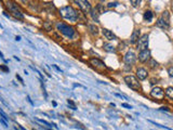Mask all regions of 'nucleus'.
<instances>
[{
	"mask_svg": "<svg viewBox=\"0 0 173 130\" xmlns=\"http://www.w3.org/2000/svg\"><path fill=\"white\" fill-rule=\"evenodd\" d=\"M124 81H126L127 86L130 89H132V90H140L141 89V84L138 83V79L132 75L124 77Z\"/></svg>",
	"mask_w": 173,
	"mask_h": 130,
	"instance_id": "nucleus-5",
	"label": "nucleus"
},
{
	"mask_svg": "<svg viewBox=\"0 0 173 130\" xmlns=\"http://www.w3.org/2000/svg\"><path fill=\"white\" fill-rule=\"evenodd\" d=\"M141 1H142V0H130V2H131V4H132V6H133L134 8L137 7L138 4L141 3Z\"/></svg>",
	"mask_w": 173,
	"mask_h": 130,
	"instance_id": "nucleus-23",
	"label": "nucleus"
},
{
	"mask_svg": "<svg viewBox=\"0 0 173 130\" xmlns=\"http://www.w3.org/2000/svg\"><path fill=\"white\" fill-rule=\"evenodd\" d=\"M0 57H1L2 60H4V56H3V54H2V52H1V51H0ZM4 61H6V60H4Z\"/></svg>",
	"mask_w": 173,
	"mask_h": 130,
	"instance_id": "nucleus-37",
	"label": "nucleus"
},
{
	"mask_svg": "<svg viewBox=\"0 0 173 130\" xmlns=\"http://www.w3.org/2000/svg\"><path fill=\"white\" fill-rule=\"evenodd\" d=\"M157 26L163 28V29H168L170 26V13L169 11H163L161 16L157 20Z\"/></svg>",
	"mask_w": 173,
	"mask_h": 130,
	"instance_id": "nucleus-4",
	"label": "nucleus"
},
{
	"mask_svg": "<svg viewBox=\"0 0 173 130\" xmlns=\"http://www.w3.org/2000/svg\"><path fill=\"white\" fill-rule=\"evenodd\" d=\"M59 12H60V15L63 18H65V20L76 22L77 18H78V13H77V11L71 6H66V7L61 8Z\"/></svg>",
	"mask_w": 173,
	"mask_h": 130,
	"instance_id": "nucleus-1",
	"label": "nucleus"
},
{
	"mask_svg": "<svg viewBox=\"0 0 173 130\" xmlns=\"http://www.w3.org/2000/svg\"><path fill=\"white\" fill-rule=\"evenodd\" d=\"M90 12H91V16H92L93 21H95V23H99V22H100V18H99V16H100V12L96 10V8L92 9V10H91Z\"/></svg>",
	"mask_w": 173,
	"mask_h": 130,
	"instance_id": "nucleus-16",
	"label": "nucleus"
},
{
	"mask_svg": "<svg viewBox=\"0 0 173 130\" xmlns=\"http://www.w3.org/2000/svg\"><path fill=\"white\" fill-rule=\"evenodd\" d=\"M118 6V2H110L107 4V7L108 8H115V7H117Z\"/></svg>",
	"mask_w": 173,
	"mask_h": 130,
	"instance_id": "nucleus-29",
	"label": "nucleus"
},
{
	"mask_svg": "<svg viewBox=\"0 0 173 130\" xmlns=\"http://www.w3.org/2000/svg\"><path fill=\"white\" fill-rule=\"evenodd\" d=\"M88 27H89V31H90V33L92 34V35L96 36L98 34H99V27L95 26V24H90Z\"/></svg>",
	"mask_w": 173,
	"mask_h": 130,
	"instance_id": "nucleus-18",
	"label": "nucleus"
},
{
	"mask_svg": "<svg viewBox=\"0 0 173 130\" xmlns=\"http://www.w3.org/2000/svg\"><path fill=\"white\" fill-rule=\"evenodd\" d=\"M75 3L78 4V7L81 9V11H82L84 14L89 13L91 10H92V8H91V4L88 0H73Z\"/></svg>",
	"mask_w": 173,
	"mask_h": 130,
	"instance_id": "nucleus-7",
	"label": "nucleus"
},
{
	"mask_svg": "<svg viewBox=\"0 0 173 130\" xmlns=\"http://www.w3.org/2000/svg\"><path fill=\"white\" fill-rule=\"evenodd\" d=\"M165 94L167 95L169 99L173 100V87H168L165 91Z\"/></svg>",
	"mask_w": 173,
	"mask_h": 130,
	"instance_id": "nucleus-19",
	"label": "nucleus"
},
{
	"mask_svg": "<svg viewBox=\"0 0 173 130\" xmlns=\"http://www.w3.org/2000/svg\"><path fill=\"white\" fill-rule=\"evenodd\" d=\"M168 74H169V76L171 77V78H173V66L169 67V69H168Z\"/></svg>",
	"mask_w": 173,
	"mask_h": 130,
	"instance_id": "nucleus-28",
	"label": "nucleus"
},
{
	"mask_svg": "<svg viewBox=\"0 0 173 130\" xmlns=\"http://www.w3.org/2000/svg\"><path fill=\"white\" fill-rule=\"evenodd\" d=\"M148 34H144L143 36L140 37V39L137 41V45H136V50L137 51H142V50H145L147 49L148 47Z\"/></svg>",
	"mask_w": 173,
	"mask_h": 130,
	"instance_id": "nucleus-6",
	"label": "nucleus"
},
{
	"mask_svg": "<svg viewBox=\"0 0 173 130\" xmlns=\"http://www.w3.org/2000/svg\"><path fill=\"white\" fill-rule=\"evenodd\" d=\"M52 104H53V106H56V105H57L56 102H52Z\"/></svg>",
	"mask_w": 173,
	"mask_h": 130,
	"instance_id": "nucleus-41",
	"label": "nucleus"
},
{
	"mask_svg": "<svg viewBox=\"0 0 173 130\" xmlns=\"http://www.w3.org/2000/svg\"><path fill=\"white\" fill-rule=\"evenodd\" d=\"M149 59H150V51L148 50V49L140 51V53H138V61H140V62H142V63H145V62H147Z\"/></svg>",
	"mask_w": 173,
	"mask_h": 130,
	"instance_id": "nucleus-11",
	"label": "nucleus"
},
{
	"mask_svg": "<svg viewBox=\"0 0 173 130\" xmlns=\"http://www.w3.org/2000/svg\"><path fill=\"white\" fill-rule=\"evenodd\" d=\"M7 7L9 9V11L12 13V15L15 18H17V20H23L24 18V14L22 13V11L20 10V9H18L17 4L14 1H12V0H8L7 1Z\"/></svg>",
	"mask_w": 173,
	"mask_h": 130,
	"instance_id": "nucleus-2",
	"label": "nucleus"
},
{
	"mask_svg": "<svg viewBox=\"0 0 173 130\" xmlns=\"http://www.w3.org/2000/svg\"><path fill=\"white\" fill-rule=\"evenodd\" d=\"M0 123H1V124H2V125H3V126H4V127H6V128L8 127V124H7L6 122H4V119H3V118H0Z\"/></svg>",
	"mask_w": 173,
	"mask_h": 130,
	"instance_id": "nucleus-30",
	"label": "nucleus"
},
{
	"mask_svg": "<svg viewBox=\"0 0 173 130\" xmlns=\"http://www.w3.org/2000/svg\"><path fill=\"white\" fill-rule=\"evenodd\" d=\"M27 100H28V102H29L31 105H34V104H33V102H31V100H30V98H29V95H27Z\"/></svg>",
	"mask_w": 173,
	"mask_h": 130,
	"instance_id": "nucleus-35",
	"label": "nucleus"
},
{
	"mask_svg": "<svg viewBox=\"0 0 173 130\" xmlns=\"http://www.w3.org/2000/svg\"><path fill=\"white\" fill-rule=\"evenodd\" d=\"M140 37H141V31H140V29L133 31L131 37H130V43H131V45L136 43V42L138 41V39H140Z\"/></svg>",
	"mask_w": 173,
	"mask_h": 130,
	"instance_id": "nucleus-12",
	"label": "nucleus"
},
{
	"mask_svg": "<svg viewBox=\"0 0 173 130\" xmlns=\"http://www.w3.org/2000/svg\"><path fill=\"white\" fill-rule=\"evenodd\" d=\"M15 40H16V41L21 40V37H20V36H16V37H15Z\"/></svg>",
	"mask_w": 173,
	"mask_h": 130,
	"instance_id": "nucleus-39",
	"label": "nucleus"
},
{
	"mask_svg": "<svg viewBox=\"0 0 173 130\" xmlns=\"http://www.w3.org/2000/svg\"><path fill=\"white\" fill-rule=\"evenodd\" d=\"M67 103H68V104L70 105V106H71V108H73L74 111H76V109H77V107H76V104H75V103H74L71 100H69V99H68V100H67Z\"/></svg>",
	"mask_w": 173,
	"mask_h": 130,
	"instance_id": "nucleus-26",
	"label": "nucleus"
},
{
	"mask_svg": "<svg viewBox=\"0 0 173 130\" xmlns=\"http://www.w3.org/2000/svg\"><path fill=\"white\" fill-rule=\"evenodd\" d=\"M149 65H150L152 68H155V67L158 66V62H156L155 60H150L149 61Z\"/></svg>",
	"mask_w": 173,
	"mask_h": 130,
	"instance_id": "nucleus-25",
	"label": "nucleus"
},
{
	"mask_svg": "<svg viewBox=\"0 0 173 130\" xmlns=\"http://www.w3.org/2000/svg\"><path fill=\"white\" fill-rule=\"evenodd\" d=\"M46 130H51V129H46Z\"/></svg>",
	"mask_w": 173,
	"mask_h": 130,
	"instance_id": "nucleus-43",
	"label": "nucleus"
},
{
	"mask_svg": "<svg viewBox=\"0 0 173 130\" xmlns=\"http://www.w3.org/2000/svg\"><path fill=\"white\" fill-rule=\"evenodd\" d=\"M147 75H148V73H147V71L145 69V68H137L136 69V76H137V78L140 79V80H144V79H146L147 78Z\"/></svg>",
	"mask_w": 173,
	"mask_h": 130,
	"instance_id": "nucleus-14",
	"label": "nucleus"
},
{
	"mask_svg": "<svg viewBox=\"0 0 173 130\" xmlns=\"http://www.w3.org/2000/svg\"><path fill=\"white\" fill-rule=\"evenodd\" d=\"M37 120H38L39 123H41V124H43V125H46V126H48V127H55V128L57 127L55 124H50L49 122H47V120H43V119H37Z\"/></svg>",
	"mask_w": 173,
	"mask_h": 130,
	"instance_id": "nucleus-20",
	"label": "nucleus"
},
{
	"mask_svg": "<svg viewBox=\"0 0 173 130\" xmlns=\"http://www.w3.org/2000/svg\"><path fill=\"white\" fill-rule=\"evenodd\" d=\"M17 126H18V128H20L21 130H27V129H25V128H24L23 126H21V125H17Z\"/></svg>",
	"mask_w": 173,
	"mask_h": 130,
	"instance_id": "nucleus-36",
	"label": "nucleus"
},
{
	"mask_svg": "<svg viewBox=\"0 0 173 130\" xmlns=\"http://www.w3.org/2000/svg\"><path fill=\"white\" fill-rule=\"evenodd\" d=\"M52 67H53V68H55L57 72H60V73H63V72H62V69H61V68H59V67H57L55 64H53V65H52Z\"/></svg>",
	"mask_w": 173,
	"mask_h": 130,
	"instance_id": "nucleus-32",
	"label": "nucleus"
},
{
	"mask_svg": "<svg viewBox=\"0 0 173 130\" xmlns=\"http://www.w3.org/2000/svg\"><path fill=\"white\" fill-rule=\"evenodd\" d=\"M43 28L46 29V32H50L52 29V23L51 22H45L43 23Z\"/></svg>",
	"mask_w": 173,
	"mask_h": 130,
	"instance_id": "nucleus-21",
	"label": "nucleus"
},
{
	"mask_svg": "<svg viewBox=\"0 0 173 130\" xmlns=\"http://www.w3.org/2000/svg\"><path fill=\"white\" fill-rule=\"evenodd\" d=\"M121 106H123V107H127V108H132V106H131V105H129V104H127V103H122V104H121Z\"/></svg>",
	"mask_w": 173,
	"mask_h": 130,
	"instance_id": "nucleus-31",
	"label": "nucleus"
},
{
	"mask_svg": "<svg viewBox=\"0 0 173 130\" xmlns=\"http://www.w3.org/2000/svg\"><path fill=\"white\" fill-rule=\"evenodd\" d=\"M123 61L126 64L132 65V64L135 63V61H136V54L134 53L133 51H128L123 56Z\"/></svg>",
	"mask_w": 173,
	"mask_h": 130,
	"instance_id": "nucleus-10",
	"label": "nucleus"
},
{
	"mask_svg": "<svg viewBox=\"0 0 173 130\" xmlns=\"http://www.w3.org/2000/svg\"><path fill=\"white\" fill-rule=\"evenodd\" d=\"M14 128H15V130H18V129H17V127H14Z\"/></svg>",
	"mask_w": 173,
	"mask_h": 130,
	"instance_id": "nucleus-42",
	"label": "nucleus"
},
{
	"mask_svg": "<svg viewBox=\"0 0 173 130\" xmlns=\"http://www.w3.org/2000/svg\"><path fill=\"white\" fill-rule=\"evenodd\" d=\"M56 27H57V29H59V32H61L66 37L73 38L74 35H75V28L73 26H69V25H67V24L59 22L56 24Z\"/></svg>",
	"mask_w": 173,
	"mask_h": 130,
	"instance_id": "nucleus-3",
	"label": "nucleus"
},
{
	"mask_svg": "<svg viewBox=\"0 0 173 130\" xmlns=\"http://www.w3.org/2000/svg\"><path fill=\"white\" fill-rule=\"evenodd\" d=\"M16 78H17L18 80H20V81H21V83H22V84H24V80H23V78H22V77H21L20 75H18V74H16Z\"/></svg>",
	"mask_w": 173,
	"mask_h": 130,
	"instance_id": "nucleus-33",
	"label": "nucleus"
},
{
	"mask_svg": "<svg viewBox=\"0 0 173 130\" xmlns=\"http://www.w3.org/2000/svg\"><path fill=\"white\" fill-rule=\"evenodd\" d=\"M102 33H103V35L105 36V38H106V39H108V40H117V36L115 35V34H114L112 31L104 28V29L102 31Z\"/></svg>",
	"mask_w": 173,
	"mask_h": 130,
	"instance_id": "nucleus-13",
	"label": "nucleus"
},
{
	"mask_svg": "<svg viewBox=\"0 0 173 130\" xmlns=\"http://www.w3.org/2000/svg\"><path fill=\"white\" fill-rule=\"evenodd\" d=\"M0 71H2V72H6V73H8L9 71V67L8 66H6V65H0Z\"/></svg>",
	"mask_w": 173,
	"mask_h": 130,
	"instance_id": "nucleus-27",
	"label": "nucleus"
},
{
	"mask_svg": "<svg viewBox=\"0 0 173 130\" xmlns=\"http://www.w3.org/2000/svg\"><path fill=\"white\" fill-rule=\"evenodd\" d=\"M90 64L92 65L95 69H98V71L107 69V66L105 65L100 59H96V57H92V59H90Z\"/></svg>",
	"mask_w": 173,
	"mask_h": 130,
	"instance_id": "nucleus-8",
	"label": "nucleus"
},
{
	"mask_svg": "<svg viewBox=\"0 0 173 130\" xmlns=\"http://www.w3.org/2000/svg\"><path fill=\"white\" fill-rule=\"evenodd\" d=\"M27 1H28V0H22V2H23V3H27Z\"/></svg>",
	"mask_w": 173,
	"mask_h": 130,
	"instance_id": "nucleus-40",
	"label": "nucleus"
},
{
	"mask_svg": "<svg viewBox=\"0 0 173 130\" xmlns=\"http://www.w3.org/2000/svg\"><path fill=\"white\" fill-rule=\"evenodd\" d=\"M153 18H154V13H153V11L146 10L145 13H144V20H145L146 22H148V23H150V22L153 21Z\"/></svg>",
	"mask_w": 173,
	"mask_h": 130,
	"instance_id": "nucleus-15",
	"label": "nucleus"
},
{
	"mask_svg": "<svg viewBox=\"0 0 173 130\" xmlns=\"http://www.w3.org/2000/svg\"><path fill=\"white\" fill-rule=\"evenodd\" d=\"M0 89H1V87H0Z\"/></svg>",
	"mask_w": 173,
	"mask_h": 130,
	"instance_id": "nucleus-44",
	"label": "nucleus"
},
{
	"mask_svg": "<svg viewBox=\"0 0 173 130\" xmlns=\"http://www.w3.org/2000/svg\"><path fill=\"white\" fill-rule=\"evenodd\" d=\"M103 49L105 51H107V52H115L116 51V48H115L112 43H109V42H105L104 45H103Z\"/></svg>",
	"mask_w": 173,
	"mask_h": 130,
	"instance_id": "nucleus-17",
	"label": "nucleus"
},
{
	"mask_svg": "<svg viewBox=\"0 0 173 130\" xmlns=\"http://www.w3.org/2000/svg\"><path fill=\"white\" fill-rule=\"evenodd\" d=\"M95 8H96V10L100 12V14H102V13H104V10H105V9H104V6H103V4H101V3H99L98 4V6L96 7H95Z\"/></svg>",
	"mask_w": 173,
	"mask_h": 130,
	"instance_id": "nucleus-22",
	"label": "nucleus"
},
{
	"mask_svg": "<svg viewBox=\"0 0 173 130\" xmlns=\"http://www.w3.org/2000/svg\"><path fill=\"white\" fill-rule=\"evenodd\" d=\"M160 109H161V111H170V109L168 108V107H161Z\"/></svg>",
	"mask_w": 173,
	"mask_h": 130,
	"instance_id": "nucleus-38",
	"label": "nucleus"
},
{
	"mask_svg": "<svg viewBox=\"0 0 173 130\" xmlns=\"http://www.w3.org/2000/svg\"><path fill=\"white\" fill-rule=\"evenodd\" d=\"M150 95H152L154 99L163 100V98H165V91H163V89L160 88V87H155V88L152 89Z\"/></svg>",
	"mask_w": 173,
	"mask_h": 130,
	"instance_id": "nucleus-9",
	"label": "nucleus"
},
{
	"mask_svg": "<svg viewBox=\"0 0 173 130\" xmlns=\"http://www.w3.org/2000/svg\"><path fill=\"white\" fill-rule=\"evenodd\" d=\"M0 116H1V117H2L4 120H9V119H10V118H9V116H8V115H7L6 113L3 112L2 109H0Z\"/></svg>",
	"mask_w": 173,
	"mask_h": 130,
	"instance_id": "nucleus-24",
	"label": "nucleus"
},
{
	"mask_svg": "<svg viewBox=\"0 0 173 130\" xmlns=\"http://www.w3.org/2000/svg\"><path fill=\"white\" fill-rule=\"evenodd\" d=\"M0 102H2V103H3V104H4V105H7V106H8V104H7V103H6V102H4V100H3V99H2V98H1V97H0Z\"/></svg>",
	"mask_w": 173,
	"mask_h": 130,
	"instance_id": "nucleus-34",
	"label": "nucleus"
}]
</instances>
